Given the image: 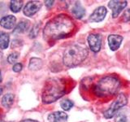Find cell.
Instances as JSON below:
<instances>
[{"label": "cell", "mask_w": 130, "mask_h": 122, "mask_svg": "<svg viewBox=\"0 0 130 122\" xmlns=\"http://www.w3.org/2000/svg\"><path fill=\"white\" fill-rule=\"evenodd\" d=\"M108 45L111 51H115L120 47L122 41H123V37L117 34H110L108 36Z\"/></svg>", "instance_id": "10"}, {"label": "cell", "mask_w": 130, "mask_h": 122, "mask_svg": "<svg viewBox=\"0 0 130 122\" xmlns=\"http://www.w3.org/2000/svg\"><path fill=\"white\" fill-rule=\"evenodd\" d=\"M0 122H3V120H0Z\"/></svg>", "instance_id": "29"}, {"label": "cell", "mask_w": 130, "mask_h": 122, "mask_svg": "<svg viewBox=\"0 0 130 122\" xmlns=\"http://www.w3.org/2000/svg\"><path fill=\"white\" fill-rule=\"evenodd\" d=\"M88 44L89 48L93 52H99L102 47V36L99 34H92L89 35L88 38Z\"/></svg>", "instance_id": "6"}, {"label": "cell", "mask_w": 130, "mask_h": 122, "mask_svg": "<svg viewBox=\"0 0 130 122\" xmlns=\"http://www.w3.org/2000/svg\"><path fill=\"white\" fill-rule=\"evenodd\" d=\"M67 92V82L63 78L48 79L46 81L42 94V99L44 103H51L60 99Z\"/></svg>", "instance_id": "2"}, {"label": "cell", "mask_w": 130, "mask_h": 122, "mask_svg": "<svg viewBox=\"0 0 130 122\" xmlns=\"http://www.w3.org/2000/svg\"><path fill=\"white\" fill-rule=\"evenodd\" d=\"M42 60L39 59V58H32L29 61V65H28V68H29L30 70L32 71H37L39 70V69L42 68Z\"/></svg>", "instance_id": "16"}, {"label": "cell", "mask_w": 130, "mask_h": 122, "mask_svg": "<svg viewBox=\"0 0 130 122\" xmlns=\"http://www.w3.org/2000/svg\"><path fill=\"white\" fill-rule=\"evenodd\" d=\"M126 6H127V1H117V0H114V1H110L108 3V7L112 11L113 18H116L117 16H119L120 13L124 8H125Z\"/></svg>", "instance_id": "8"}, {"label": "cell", "mask_w": 130, "mask_h": 122, "mask_svg": "<svg viewBox=\"0 0 130 122\" xmlns=\"http://www.w3.org/2000/svg\"><path fill=\"white\" fill-rule=\"evenodd\" d=\"M14 95H12V94H7L2 99V105L6 108H11V105L14 103Z\"/></svg>", "instance_id": "17"}, {"label": "cell", "mask_w": 130, "mask_h": 122, "mask_svg": "<svg viewBox=\"0 0 130 122\" xmlns=\"http://www.w3.org/2000/svg\"><path fill=\"white\" fill-rule=\"evenodd\" d=\"M68 115L63 112H55L48 116V120L50 122H64L68 120Z\"/></svg>", "instance_id": "12"}, {"label": "cell", "mask_w": 130, "mask_h": 122, "mask_svg": "<svg viewBox=\"0 0 130 122\" xmlns=\"http://www.w3.org/2000/svg\"><path fill=\"white\" fill-rule=\"evenodd\" d=\"M23 7V1H18V0H15V1H11L10 4V8L11 11L15 12H19Z\"/></svg>", "instance_id": "19"}, {"label": "cell", "mask_w": 130, "mask_h": 122, "mask_svg": "<svg viewBox=\"0 0 130 122\" xmlns=\"http://www.w3.org/2000/svg\"><path fill=\"white\" fill-rule=\"evenodd\" d=\"M122 20L124 22H128L130 20V8H128V9L125 10L123 14V16H122Z\"/></svg>", "instance_id": "23"}, {"label": "cell", "mask_w": 130, "mask_h": 122, "mask_svg": "<svg viewBox=\"0 0 130 122\" xmlns=\"http://www.w3.org/2000/svg\"><path fill=\"white\" fill-rule=\"evenodd\" d=\"M87 55L88 51L85 47L80 45H72L65 51L63 62L68 68H73L82 63Z\"/></svg>", "instance_id": "4"}, {"label": "cell", "mask_w": 130, "mask_h": 122, "mask_svg": "<svg viewBox=\"0 0 130 122\" xmlns=\"http://www.w3.org/2000/svg\"><path fill=\"white\" fill-rule=\"evenodd\" d=\"M75 29L72 19L65 14L55 16L49 21L43 30L44 38L46 41H56L70 36Z\"/></svg>", "instance_id": "1"}, {"label": "cell", "mask_w": 130, "mask_h": 122, "mask_svg": "<svg viewBox=\"0 0 130 122\" xmlns=\"http://www.w3.org/2000/svg\"><path fill=\"white\" fill-rule=\"evenodd\" d=\"M21 122H38V121L34 120H30V119H28V120H22Z\"/></svg>", "instance_id": "26"}, {"label": "cell", "mask_w": 130, "mask_h": 122, "mask_svg": "<svg viewBox=\"0 0 130 122\" xmlns=\"http://www.w3.org/2000/svg\"><path fill=\"white\" fill-rule=\"evenodd\" d=\"M9 35L7 33H0V49L2 50H5L9 46Z\"/></svg>", "instance_id": "18"}, {"label": "cell", "mask_w": 130, "mask_h": 122, "mask_svg": "<svg viewBox=\"0 0 130 122\" xmlns=\"http://www.w3.org/2000/svg\"><path fill=\"white\" fill-rule=\"evenodd\" d=\"M73 105H74L73 102H72L69 99H63L60 102V107L62 108L63 110H65V111H68V110H70L73 107Z\"/></svg>", "instance_id": "20"}, {"label": "cell", "mask_w": 130, "mask_h": 122, "mask_svg": "<svg viewBox=\"0 0 130 122\" xmlns=\"http://www.w3.org/2000/svg\"><path fill=\"white\" fill-rule=\"evenodd\" d=\"M22 68H23V66H22V64H20V63H17V64H15L14 66H13V68H12V69H13V71L14 72H20L22 70Z\"/></svg>", "instance_id": "24"}, {"label": "cell", "mask_w": 130, "mask_h": 122, "mask_svg": "<svg viewBox=\"0 0 130 122\" xmlns=\"http://www.w3.org/2000/svg\"><path fill=\"white\" fill-rule=\"evenodd\" d=\"M45 3H46V6L48 8H50L51 7H52L53 5H54L55 2L54 1H45Z\"/></svg>", "instance_id": "25"}, {"label": "cell", "mask_w": 130, "mask_h": 122, "mask_svg": "<svg viewBox=\"0 0 130 122\" xmlns=\"http://www.w3.org/2000/svg\"><path fill=\"white\" fill-rule=\"evenodd\" d=\"M2 81V72L0 70V82Z\"/></svg>", "instance_id": "28"}, {"label": "cell", "mask_w": 130, "mask_h": 122, "mask_svg": "<svg viewBox=\"0 0 130 122\" xmlns=\"http://www.w3.org/2000/svg\"><path fill=\"white\" fill-rule=\"evenodd\" d=\"M115 122H130V111L128 109L121 110L116 115Z\"/></svg>", "instance_id": "14"}, {"label": "cell", "mask_w": 130, "mask_h": 122, "mask_svg": "<svg viewBox=\"0 0 130 122\" xmlns=\"http://www.w3.org/2000/svg\"><path fill=\"white\" fill-rule=\"evenodd\" d=\"M19 56H20V54L18 52H13L11 53V54L9 55V56L7 57V61L8 63L10 64H13V63H15L17 59H19Z\"/></svg>", "instance_id": "21"}, {"label": "cell", "mask_w": 130, "mask_h": 122, "mask_svg": "<svg viewBox=\"0 0 130 122\" xmlns=\"http://www.w3.org/2000/svg\"><path fill=\"white\" fill-rule=\"evenodd\" d=\"M16 22V19L14 16H7L3 17L1 20H0V24L1 26L3 27L4 28H7V29H11L13 28Z\"/></svg>", "instance_id": "11"}, {"label": "cell", "mask_w": 130, "mask_h": 122, "mask_svg": "<svg viewBox=\"0 0 130 122\" xmlns=\"http://www.w3.org/2000/svg\"><path fill=\"white\" fill-rule=\"evenodd\" d=\"M72 13L75 18L76 19H81L83 18V16L85 14V8L81 6L80 3L76 2L73 7L72 8Z\"/></svg>", "instance_id": "13"}, {"label": "cell", "mask_w": 130, "mask_h": 122, "mask_svg": "<svg viewBox=\"0 0 130 122\" xmlns=\"http://www.w3.org/2000/svg\"><path fill=\"white\" fill-rule=\"evenodd\" d=\"M107 13V8L103 6H101L99 7L96 8V9L93 11V13L90 15L89 18V20L90 22H101L106 17V15Z\"/></svg>", "instance_id": "9"}, {"label": "cell", "mask_w": 130, "mask_h": 122, "mask_svg": "<svg viewBox=\"0 0 130 122\" xmlns=\"http://www.w3.org/2000/svg\"><path fill=\"white\" fill-rule=\"evenodd\" d=\"M39 28H40V24H37L34 27H32V28L30 33H29V37L31 38H36L37 36H38V32H39Z\"/></svg>", "instance_id": "22"}, {"label": "cell", "mask_w": 130, "mask_h": 122, "mask_svg": "<svg viewBox=\"0 0 130 122\" xmlns=\"http://www.w3.org/2000/svg\"><path fill=\"white\" fill-rule=\"evenodd\" d=\"M41 7H42V3L39 1H29L26 3L25 7L24 8V14L26 16L31 17L38 12Z\"/></svg>", "instance_id": "7"}, {"label": "cell", "mask_w": 130, "mask_h": 122, "mask_svg": "<svg viewBox=\"0 0 130 122\" xmlns=\"http://www.w3.org/2000/svg\"><path fill=\"white\" fill-rule=\"evenodd\" d=\"M29 26V22L26 21V20H23L20 21L17 25L15 26V29L13 30V33L15 34H23L25 32Z\"/></svg>", "instance_id": "15"}, {"label": "cell", "mask_w": 130, "mask_h": 122, "mask_svg": "<svg viewBox=\"0 0 130 122\" xmlns=\"http://www.w3.org/2000/svg\"><path fill=\"white\" fill-rule=\"evenodd\" d=\"M3 87L0 86V95H1L2 94H3Z\"/></svg>", "instance_id": "27"}, {"label": "cell", "mask_w": 130, "mask_h": 122, "mask_svg": "<svg viewBox=\"0 0 130 122\" xmlns=\"http://www.w3.org/2000/svg\"><path fill=\"white\" fill-rule=\"evenodd\" d=\"M120 81L116 76H106L101 78L93 85V92L99 98H108L113 96L119 91Z\"/></svg>", "instance_id": "3"}, {"label": "cell", "mask_w": 130, "mask_h": 122, "mask_svg": "<svg viewBox=\"0 0 130 122\" xmlns=\"http://www.w3.org/2000/svg\"><path fill=\"white\" fill-rule=\"evenodd\" d=\"M127 103H128V99L125 95H124V94L118 95L117 98L111 103V105L110 106L109 108L104 112V117L107 118V119L112 118L114 116H116L118 113V111L120 109H121L127 104Z\"/></svg>", "instance_id": "5"}]
</instances>
